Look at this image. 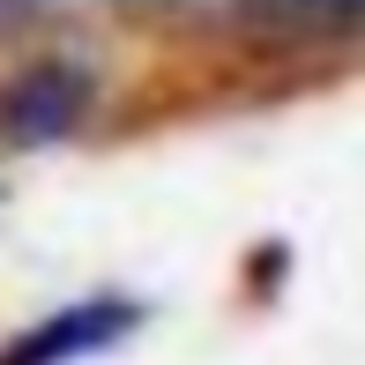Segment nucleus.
I'll return each instance as SVG.
<instances>
[{
  "mask_svg": "<svg viewBox=\"0 0 365 365\" xmlns=\"http://www.w3.org/2000/svg\"><path fill=\"white\" fill-rule=\"evenodd\" d=\"M82 112H90V75L68 68V60H45V68L15 75L8 90H0V142L45 149V142L75 135Z\"/></svg>",
  "mask_w": 365,
  "mask_h": 365,
  "instance_id": "obj_1",
  "label": "nucleus"
},
{
  "mask_svg": "<svg viewBox=\"0 0 365 365\" xmlns=\"http://www.w3.org/2000/svg\"><path fill=\"white\" fill-rule=\"evenodd\" d=\"M135 328V306H75V313H53V321H38L23 343L8 351V365H68V358H90L105 351L112 336H127Z\"/></svg>",
  "mask_w": 365,
  "mask_h": 365,
  "instance_id": "obj_2",
  "label": "nucleus"
},
{
  "mask_svg": "<svg viewBox=\"0 0 365 365\" xmlns=\"http://www.w3.org/2000/svg\"><path fill=\"white\" fill-rule=\"evenodd\" d=\"M38 8H68V0H38ZM127 8H187V0H127Z\"/></svg>",
  "mask_w": 365,
  "mask_h": 365,
  "instance_id": "obj_3",
  "label": "nucleus"
},
{
  "mask_svg": "<svg viewBox=\"0 0 365 365\" xmlns=\"http://www.w3.org/2000/svg\"><path fill=\"white\" fill-rule=\"evenodd\" d=\"M306 8H321V15H351L358 0H306Z\"/></svg>",
  "mask_w": 365,
  "mask_h": 365,
  "instance_id": "obj_4",
  "label": "nucleus"
}]
</instances>
